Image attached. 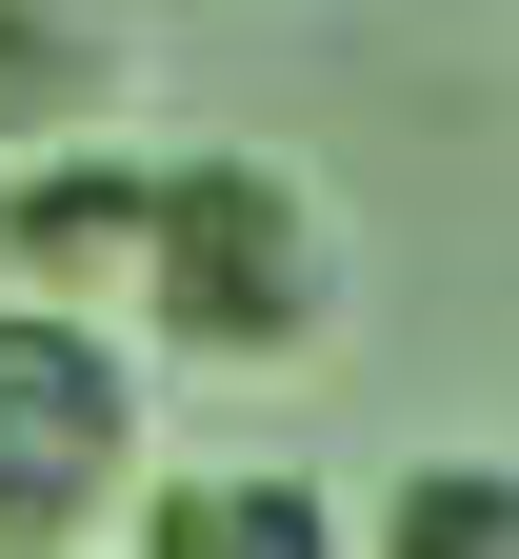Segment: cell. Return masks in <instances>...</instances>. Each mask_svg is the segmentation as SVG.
Here are the masks:
<instances>
[{"mask_svg": "<svg viewBox=\"0 0 519 559\" xmlns=\"http://www.w3.org/2000/svg\"><path fill=\"white\" fill-rule=\"evenodd\" d=\"M120 320L161 340V360H200V380H300L340 340V221L300 200V160H260V140H180Z\"/></svg>", "mask_w": 519, "mask_h": 559, "instance_id": "cell-1", "label": "cell"}, {"mask_svg": "<svg viewBox=\"0 0 519 559\" xmlns=\"http://www.w3.org/2000/svg\"><path fill=\"white\" fill-rule=\"evenodd\" d=\"M161 419H140V340L101 300L0 280V559H120Z\"/></svg>", "mask_w": 519, "mask_h": 559, "instance_id": "cell-2", "label": "cell"}, {"mask_svg": "<svg viewBox=\"0 0 519 559\" xmlns=\"http://www.w3.org/2000/svg\"><path fill=\"white\" fill-rule=\"evenodd\" d=\"M140 240H161V160L140 140H40V160H0V280H40V300H140Z\"/></svg>", "mask_w": 519, "mask_h": 559, "instance_id": "cell-3", "label": "cell"}, {"mask_svg": "<svg viewBox=\"0 0 519 559\" xmlns=\"http://www.w3.org/2000/svg\"><path fill=\"white\" fill-rule=\"evenodd\" d=\"M120 559H359V520L320 479H280V460H161L140 520H120Z\"/></svg>", "mask_w": 519, "mask_h": 559, "instance_id": "cell-4", "label": "cell"}, {"mask_svg": "<svg viewBox=\"0 0 519 559\" xmlns=\"http://www.w3.org/2000/svg\"><path fill=\"white\" fill-rule=\"evenodd\" d=\"M120 120V40L81 0H0V160H40V140Z\"/></svg>", "mask_w": 519, "mask_h": 559, "instance_id": "cell-5", "label": "cell"}, {"mask_svg": "<svg viewBox=\"0 0 519 559\" xmlns=\"http://www.w3.org/2000/svg\"><path fill=\"white\" fill-rule=\"evenodd\" d=\"M359 559H519V460H480V440L400 460L380 520H359Z\"/></svg>", "mask_w": 519, "mask_h": 559, "instance_id": "cell-6", "label": "cell"}]
</instances>
